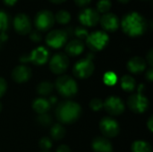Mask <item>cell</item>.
<instances>
[{
  "label": "cell",
  "mask_w": 153,
  "mask_h": 152,
  "mask_svg": "<svg viewBox=\"0 0 153 152\" xmlns=\"http://www.w3.org/2000/svg\"><path fill=\"white\" fill-rule=\"evenodd\" d=\"M49 1L53 4H61V3L65 2L66 0H49Z\"/></svg>",
  "instance_id": "cell-41"
},
{
  "label": "cell",
  "mask_w": 153,
  "mask_h": 152,
  "mask_svg": "<svg viewBox=\"0 0 153 152\" xmlns=\"http://www.w3.org/2000/svg\"><path fill=\"white\" fill-rule=\"evenodd\" d=\"M96 10L100 13H107L109 12V10L112 7V2L111 0H99L96 5Z\"/></svg>",
  "instance_id": "cell-27"
},
{
  "label": "cell",
  "mask_w": 153,
  "mask_h": 152,
  "mask_svg": "<svg viewBox=\"0 0 153 152\" xmlns=\"http://www.w3.org/2000/svg\"><path fill=\"white\" fill-rule=\"evenodd\" d=\"M31 77V69L25 65H21L13 68L12 71V78L15 82L18 83H22L26 82L30 80Z\"/></svg>",
  "instance_id": "cell-16"
},
{
  "label": "cell",
  "mask_w": 153,
  "mask_h": 152,
  "mask_svg": "<svg viewBox=\"0 0 153 152\" xmlns=\"http://www.w3.org/2000/svg\"><path fill=\"white\" fill-rule=\"evenodd\" d=\"M94 64L91 58L87 57L79 60L74 66V74L80 79L89 78L94 72Z\"/></svg>",
  "instance_id": "cell-7"
},
{
  "label": "cell",
  "mask_w": 153,
  "mask_h": 152,
  "mask_svg": "<svg viewBox=\"0 0 153 152\" xmlns=\"http://www.w3.org/2000/svg\"><path fill=\"white\" fill-rule=\"evenodd\" d=\"M29 34H30V39L34 42H39L42 39L41 34L39 30H31Z\"/></svg>",
  "instance_id": "cell-33"
},
{
  "label": "cell",
  "mask_w": 153,
  "mask_h": 152,
  "mask_svg": "<svg viewBox=\"0 0 153 152\" xmlns=\"http://www.w3.org/2000/svg\"><path fill=\"white\" fill-rule=\"evenodd\" d=\"M92 150L94 152H112L111 142L106 137H97L92 142Z\"/></svg>",
  "instance_id": "cell-17"
},
{
  "label": "cell",
  "mask_w": 153,
  "mask_h": 152,
  "mask_svg": "<svg viewBox=\"0 0 153 152\" xmlns=\"http://www.w3.org/2000/svg\"><path fill=\"white\" fill-rule=\"evenodd\" d=\"M74 35L77 37L78 39L82 40V39H86V38L89 35V32L85 27L81 25V26H77L74 29Z\"/></svg>",
  "instance_id": "cell-29"
},
{
  "label": "cell",
  "mask_w": 153,
  "mask_h": 152,
  "mask_svg": "<svg viewBox=\"0 0 153 152\" xmlns=\"http://www.w3.org/2000/svg\"><path fill=\"white\" fill-rule=\"evenodd\" d=\"M2 44H3V42H2V41L0 40V48L2 47Z\"/></svg>",
  "instance_id": "cell-44"
},
{
  "label": "cell",
  "mask_w": 153,
  "mask_h": 152,
  "mask_svg": "<svg viewBox=\"0 0 153 152\" xmlns=\"http://www.w3.org/2000/svg\"><path fill=\"white\" fill-rule=\"evenodd\" d=\"M101 25V27L103 28V30L106 31H116L119 26H120V21L119 18L117 14L113 13H104L100 16V22H99Z\"/></svg>",
  "instance_id": "cell-14"
},
{
  "label": "cell",
  "mask_w": 153,
  "mask_h": 152,
  "mask_svg": "<svg viewBox=\"0 0 153 152\" xmlns=\"http://www.w3.org/2000/svg\"><path fill=\"white\" fill-rule=\"evenodd\" d=\"M152 73H153V70L151 68L150 70H148V72L146 73V78L148 79L149 82H152Z\"/></svg>",
  "instance_id": "cell-39"
},
{
  "label": "cell",
  "mask_w": 153,
  "mask_h": 152,
  "mask_svg": "<svg viewBox=\"0 0 153 152\" xmlns=\"http://www.w3.org/2000/svg\"><path fill=\"white\" fill-rule=\"evenodd\" d=\"M85 40L87 46L91 50L100 51L108 45L109 41V37L108 33L104 30H96L89 33Z\"/></svg>",
  "instance_id": "cell-4"
},
{
  "label": "cell",
  "mask_w": 153,
  "mask_h": 152,
  "mask_svg": "<svg viewBox=\"0 0 153 152\" xmlns=\"http://www.w3.org/2000/svg\"><path fill=\"white\" fill-rule=\"evenodd\" d=\"M84 50V43L78 39H72L65 45V52L71 56H76Z\"/></svg>",
  "instance_id": "cell-18"
},
{
  "label": "cell",
  "mask_w": 153,
  "mask_h": 152,
  "mask_svg": "<svg viewBox=\"0 0 153 152\" xmlns=\"http://www.w3.org/2000/svg\"><path fill=\"white\" fill-rule=\"evenodd\" d=\"M55 23V16L50 10L43 9L39 11L34 18V25L39 31L50 30Z\"/></svg>",
  "instance_id": "cell-5"
},
{
  "label": "cell",
  "mask_w": 153,
  "mask_h": 152,
  "mask_svg": "<svg viewBox=\"0 0 153 152\" xmlns=\"http://www.w3.org/2000/svg\"><path fill=\"white\" fill-rule=\"evenodd\" d=\"M103 108L111 116H119L125 111V104L122 99L116 96L108 98L103 103Z\"/></svg>",
  "instance_id": "cell-13"
},
{
  "label": "cell",
  "mask_w": 153,
  "mask_h": 152,
  "mask_svg": "<svg viewBox=\"0 0 153 152\" xmlns=\"http://www.w3.org/2000/svg\"><path fill=\"white\" fill-rule=\"evenodd\" d=\"M6 89H7V83L5 80L0 77V98L4 96V94L6 91Z\"/></svg>",
  "instance_id": "cell-34"
},
{
  "label": "cell",
  "mask_w": 153,
  "mask_h": 152,
  "mask_svg": "<svg viewBox=\"0 0 153 152\" xmlns=\"http://www.w3.org/2000/svg\"><path fill=\"white\" fill-rule=\"evenodd\" d=\"M50 135L53 140L55 141H59L63 139L65 135V129L64 126L60 124H55L50 131Z\"/></svg>",
  "instance_id": "cell-22"
},
{
  "label": "cell",
  "mask_w": 153,
  "mask_h": 152,
  "mask_svg": "<svg viewBox=\"0 0 153 152\" xmlns=\"http://www.w3.org/2000/svg\"><path fill=\"white\" fill-rule=\"evenodd\" d=\"M147 62L149 63L150 66H152L153 65V51L152 49H151L149 51V53L147 54Z\"/></svg>",
  "instance_id": "cell-37"
},
{
  "label": "cell",
  "mask_w": 153,
  "mask_h": 152,
  "mask_svg": "<svg viewBox=\"0 0 153 152\" xmlns=\"http://www.w3.org/2000/svg\"><path fill=\"white\" fill-rule=\"evenodd\" d=\"M146 68V61L141 56H134L127 63V69L133 73H140Z\"/></svg>",
  "instance_id": "cell-19"
},
{
  "label": "cell",
  "mask_w": 153,
  "mask_h": 152,
  "mask_svg": "<svg viewBox=\"0 0 153 152\" xmlns=\"http://www.w3.org/2000/svg\"><path fill=\"white\" fill-rule=\"evenodd\" d=\"M38 122H39V124L40 125H43V126H48V125H49L50 124H51V122H52V118H51V116L48 115V114H47V113H45V114H42V115H39V116H38Z\"/></svg>",
  "instance_id": "cell-30"
},
{
  "label": "cell",
  "mask_w": 153,
  "mask_h": 152,
  "mask_svg": "<svg viewBox=\"0 0 153 152\" xmlns=\"http://www.w3.org/2000/svg\"><path fill=\"white\" fill-rule=\"evenodd\" d=\"M55 21H56L60 24H67L71 21V13L66 10H59L54 15Z\"/></svg>",
  "instance_id": "cell-25"
},
{
  "label": "cell",
  "mask_w": 153,
  "mask_h": 152,
  "mask_svg": "<svg viewBox=\"0 0 153 152\" xmlns=\"http://www.w3.org/2000/svg\"><path fill=\"white\" fill-rule=\"evenodd\" d=\"M152 117H151L150 119H149V121H148V127H149V130L152 132Z\"/></svg>",
  "instance_id": "cell-40"
},
{
  "label": "cell",
  "mask_w": 153,
  "mask_h": 152,
  "mask_svg": "<svg viewBox=\"0 0 153 152\" xmlns=\"http://www.w3.org/2000/svg\"><path fill=\"white\" fill-rule=\"evenodd\" d=\"M56 152H72L71 151V149L67 146V145H60L57 150H56Z\"/></svg>",
  "instance_id": "cell-36"
},
{
  "label": "cell",
  "mask_w": 153,
  "mask_h": 152,
  "mask_svg": "<svg viewBox=\"0 0 153 152\" xmlns=\"http://www.w3.org/2000/svg\"><path fill=\"white\" fill-rule=\"evenodd\" d=\"M100 18V13L91 7H86L80 11L78 14L79 22L84 27H93L99 23Z\"/></svg>",
  "instance_id": "cell-8"
},
{
  "label": "cell",
  "mask_w": 153,
  "mask_h": 152,
  "mask_svg": "<svg viewBox=\"0 0 153 152\" xmlns=\"http://www.w3.org/2000/svg\"><path fill=\"white\" fill-rule=\"evenodd\" d=\"M10 25V16L6 11L0 9V33L5 32Z\"/></svg>",
  "instance_id": "cell-26"
},
{
  "label": "cell",
  "mask_w": 153,
  "mask_h": 152,
  "mask_svg": "<svg viewBox=\"0 0 153 152\" xmlns=\"http://www.w3.org/2000/svg\"><path fill=\"white\" fill-rule=\"evenodd\" d=\"M131 0H118V2H120L121 4H127V3H129Z\"/></svg>",
  "instance_id": "cell-42"
},
{
  "label": "cell",
  "mask_w": 153,
  "mask_h": 152,
  "mask_svg": "<svg viewBox=\"0 0 153 152\" xmlns=\"http://www.w3.org/2000/svg\"><path fill=\"white\" fill-rule=\"evenodd\" d=\"M136 82L135 80L131 75H125L121 79V87L124 90L131 92L135 89Z\"/></svg>",
  "instance_id": "cell-21"
},
{
  "label": "cell",
  "mask_w": 153,
  "mask_h": 152,
  "mask_svg": "<svg viewBox=\"0 0 153 152\" xmlns=\"http://www.w3.org/2000/svg\"><path fill=\"white\" fill-rule=\"evenodd\" d=\"M13 25L15 31L21 35H26L31 31V22L30 17L26 13H17L13 18Z\"/></svg>",
  "instance_id": "cell-12"
},
{
  "label": "cell",
  "mask_w": 153,
  "mask_h": 152,
  "mask_svg": "<svg viewBox=\"0 0 153 152\" xmlns=\"http://www.w3.org/2000/svg\"><path fill=\"white\" fill-rule=\"evenodd\" d=\"M54 86L49 82H42L37 87V91L40 96H48L52 93Z\"/></svg>",
  "instance_id": "cell-24"
},
{
  "label": "cell",
  "mask_w": 153,
  "mask_h": 152,
  "mask_svg": "<svg viewBox=\"0 0 153 152\" xmlns=\"http://www.w3.org/2000/svg\"><path fill=\"white\" fill-rule=\"evenodd\" d=\"M18 0H3L4 4L5 5H8V6H13V4H15V3L17 2Z\"/></svg>",
  "instance_id": "cell-38"
},
{
  "label": "cell",
  "mask_w": 153,
  "mask_h": 152,
  "mask_svg": "<svg viewBox=\"0 0 153 152\" xmlns=\"http://www.w3.org/2000/svg\"><path fill=\"white\" fill-rule=\"evenodd\" d=\"M127 105L133 112L142 114L147 110L149 107V100L142 93H137L129 97Z\"/></svg>",
  "instance_id": "cell-9"
},
{
  "label": "cell",
  "mask_w": 153,
  "mask_h": 152,
  "mask_svg": "<svg viewBox=\"0 0 153 152\" xmlns=\"http://www.w3.org/2000/svg\"><path fill=\"white\" fill-rule=\"evenodd\" d=\"M133 152H152L151 144L144 141H136L132 145Z\"/></svg>",
  "instance_id": "cell-23"
},
{
  "label": "cell",
  "mask_w": 153,
  "mask_h": 152,
  "mask_svg": "<svg viewBox=\"0 0 153 152\" xmlns=\"http://www.w3.org/2000/svg\"><path fill=\"white\" fill-rule=\"evenodd\" d=\"M28 56H29V61H30L34 65H42L48 61L49 57V52L46 47L40 46L34 48Z\"/></svg>",
  "instance_id": "cell-15"
},
{
  "label": "cell",
  "mask_w": 153,
  "mask_h": 152,
  "mask_svg": "<svg viewBox=\"0 0 153 152\" xmlns=\"http://www.w3.org/2000/svg\"><path fill=\"white\" fill-rule=\"evenodd\" d=\"M90 108L93 111H100L103 108V102L100 99H93L90 102Z\"/></svg>",
  "instance_id": "cell-31"
},
{
  "label": "cell",
  "mask_w": 153,
  "mask_h": 152,
  "mask_svg": "<svg viewBox=\"0 0 153 152\" xmlns=\"http://www.w3.org/2000/svg\"><path fill=\"white\" fill-rule=\"evenodd\" d=\"M40 152H50V151H40Z\"/></svg>",
  "instance_id": "cell-45"
},
{
  "label": "cell",
  "mask_w": 153,
  "mask_h": 152,
  "mask_svg": "<svg viewBox=\"0 0 153 152\" xmlns=\"http://www.w3.org/2000/svg\"><path fill=\"white\" fill-rule=\"evenodd\" d=\"M39 147L42 151H48L52 147V142L51 139L48 137H43L39 141Z\"/></svg>",
  "instance_id": "cell-32"
},
{
  "label": "cell",
  "mask_w": 153,
  "mask_h": 152,
  "mask_svg": "<svg viewBox=\"0 0 153 152\" xmlns=\"http://www.w3.org/2000/svg\"><path fill=\"white\" fill-rule=\"evenodd\" d=\"M69 65V59L64 53L55 54L49 61V68L56 74H62Z\"/></svg>",
  "instance_id": "cell-10"
},
{
  "label": "cell",
  "mask_w": 153,
  "mask_h": 152,
  "mask_svg": "<svg viewBox=\"0 0 153 152\" xmlns=\"http://www.w3.org/2000/svg\"><path fill=\"white\" fill-rule=\"evenodd\" d=\"M55 87L58 93L66 98L74 96L78 91V86L76 82L68 75H62L56 81Z\"/></svg>",
  "instance_id": "cell-3"
},
{
  "label": "cell",
  "mask_w": 153,
  "mask_h": 152,
  "mask_svg": "<svg viewBox=\"0 0 153 152\" xmlns=\"http://www.w3.org/2000/svg\"><path fill=\"white\" fill-rule=\"evenodd\" d=\"M123 31L130 37H139L147 30V21L138 12L132 11L126 14L120 22Z\"/></svg>",
  "instance_id": "cell-1"
},
{
  "label": "cell",
  "mask_w": 153,
  "mask_h": 152,
  "mask_svg": "<svg viewBox=\"0 0 153 152\" xmlns=\"http://www.w3.org/2000/svg\"><path fill=\"white\" fill-rule=\"evenodd\" d=\"M32 108L39 115L45 114L50 108V102L44 98L36 99L32 103Z\"/></svg>",
  "instance_id": "cell-20"
},
{
  "label": "cell",
  "mask_w": 153,
  "mask_h": 152,
  "mask_svg": "<svg viewBox=\"0 0 153 152\" xmlns=\"http://www.w3.org/2000/svg\"><path fill=\"white\" fill-rule=\"evenodd\" d=\"M103 81L105 84L108 86L115 85L117 82V76L114 72H107L103 76Z\"/></svg>",
  "instance_id": "cell-28"
},
{
  "label": "cell",
  "mask_w": 153,
  "mask_h": 152,
  "mask_svg": "<svg viewBox=\"0 0 153 152\" xmlns=\"http://www.w3.org/2000/svg\"><path fill=\"white\" fill-rule=\"evenodd\" d=\"M91 2V0H74V3L80 7H85Z\"/></svg>",
  "instance_id": "cell-35"
},
{
  "label": "cell",
  "mask_w": 153,
  "mask_h": 152,
  "mask_svg": "<svg viewBox=\"0 0 153 152\" xmlns=\"http://www.w3.org/2000/svg\"><path fill=\"white\" fill-rule=\"evenodd\" d=\"M82 114L79 104L74 101H63L56 107V116L59 122L63 124H72L78 120Z\"/></svg>",
  "instance_id": "cell-2"
},
{
  "label": "cell",
  "mask_w": 153,
  "mask_h": 152,
  "mask_svg": "<svg viewBox=\"0 0 153 152\" xmlns=\"http://www.w3.org/2000/svg\"><path fill=\"white\" fill-rule=\"evenodd\" d=\"M68 39L67 31L65 30H53L49 31L46 37V43L48 47L57 49L65 46Z\"/></svg>",
  "instance_id": "cell-6"
},
{
  "label": "cell",
  "mask_w": 153,
  "mask_h": 152,
  "mask_svg": "<svg viewBox=\"0 0 153 152\" xmlns=\"http://www.w3.org/2000/svg\"><path fill=\"white\" fill-rule=\"evenodd\" d=\"M100 129L102 134L107 138L116 137L120 131L118 123L111 117H104L100 123Z\"/></svg>",
  "instance_id": "cell-11"
},
{
  "label": "cell",
  "mask_w": 153,
  "mask_h": 152,
  "mask_svg": "<svg viewBox=\"0 0 153 152\" xmlns=\"http://www.w3.org/2000/svg\"><path fill=\"white\" fill-rule=\"evenodd\" d=\"M2 108H3V106H2V104H1V102H0V112L2 111Z\"/></svg>",
  "instance_id": "cell-43"
}]
</instances>
